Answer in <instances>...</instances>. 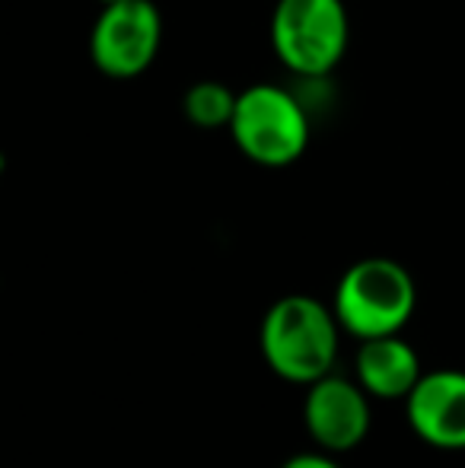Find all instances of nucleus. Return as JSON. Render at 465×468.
Listing matches in <instances>:
<instances>
[{
	"label": "nucleus",
	"mask_w": 465,
	"mask_h": 468,
	"mask_svg": "<svg viewBox=\"0 0 465 468\" xmlns=\"http://www.w3.org/2000/svg\"><path fill=\"white\" fill-rule=\"evenodd\" d=\"M338 315L322 300L291 293L271 303L261 319V354L274 376L293 386H312L332 373L338 357Z\"/></svg>",
	"instance_id": "nucleus-1"
},
{
	"label": "nucleus",
	"mask_w": 465,
	"mask_h": 468,
	"mask_svg": "<svg viewBox=\"0 0 465 468\" xmlns=\"http://www.w3.org/2000/svg\"><path fill=\"white\" fill-rule=\"evenodd\" d=\"M100 4H102V6H106V4H115V0H100Z\"/></svg>",
	"instance_id": "nucleus-11"
},
{
	"label": "nucleus",
	"mask_w": 465,
	"mask_h": 468,
	"mask_svg": "<svg viewBox=\"0 0 465 468\" xmlns=\"http://www.w3.org/2000/svg\"><path fill=\"white\" fill-rule=\"evenodd\" d=\"M280 468H342L332 459V452H300V456H291Z\"/></svg>",
	"instance_id": "nucleus-10"
},
{
	"label": "nucleus",
	"mask_w": 465,
	"mask_h": 468,
	"mask_svg": "<svg viewBox=\"0 0 465 468\" xmlns=\"http://www.w3.org/2000/svg\"><path fill=\"white\" fill-rule=\"evenodd\" d=\"M230 137L255 166H293L310 147V115L291 90L278 83H255L236 99Z\"/></svg>",
	"instance_id": "nucleus-4"
},
{
	"label": "nucleus",
	"mask_w": 465,
	"mask_h": 468,
	"mask_svg": "<svg viewBox=\"0 0 465 468\" xmlns=\"http://www.w3.org/2000/svg\"><path fill=\"white\" fill-rule=\"evenodd\" d=\"M405 414L417 437L434 450H465V373H424L405 399Z\"/></svg>",
	"instance_id": "nucleus-7"
},
{
	"label": "nucleus",
	"mask_w": 465,
	"mask_h": 468,
	"mask_svg": "<svg viewBox=\"0 0 465 468\" xmlns=\"http://www.w3.org/2000/svg\"><path fill=\"white\" fill-rule=\"evenodd\" d=\"M163 16L153 0H115L90 32V61L112 80H134L160 55Z\"/></svg>",
	"instance_id": "nucleus-5"
},
{
	"label": "nucleus",
	"mask_w": 465,
	"mask_h": 468,
	"mask_svg": "<svg viewBox=\"0 0 465 468\" xmlns=\"http://www.w3.org/2000/svg\"><path fill=\"white\" fill-rule=\"evenodd\" d=\"M274 58L291 74L322 80L342 64L351 42L344 0H278L271 13Z\"/></svg>",
	"instance_id": "nucleus-3"
},
{
	"label": "nucleus",
	"mask_w": 465,
	"mask_h": 468,
	"mask_svg": "<svg viewBox=\"0 0 465 468\" xmlns=\"http://www.w3.org/2000/svg\"><path fill=\"white\" fill-rule=\"evenodd\" d=\"M370 395L364 392L360 382L329 373L319 382H312L306 392L303 424L312 443L332 456L357 450L370 433Z\"/></svg>",
	"instance_id": "nucleus-6"
},
{
	"label": "nucleus",
	"mask_w": 465,
	"mask_h": 468,
	"mask_svg": "<svg viewBox=\"0 0 465 468\" xmlns=\"http://www.w3.org/2000/svg\"><path fill=\"white\" fill-rule=\"evenodd\" d=\"M354 370H357V382L364 386L366 395L386 401L408 399L411 388L424 376L415 347L398 338V335L360 341Z\"/></svg>",
	"instance_id": "nucleus-8"
},
{
	"label": "nucleus",
	"mask_w": 465,
	"mask_h": 468,
	"mask_svg": "<svg viewBox=\"0 0 465 468\" xmlns=\"http://www.w3.org/2000/svg\"><path fill=\"white\" fill-rule=\"evenodd\" d=\"M417 306V287L408 268L392 259H360L342 274L332 309L342 332L360 341L398 335Z\"/></svg>",
	"instance_id": "nucleus-2"
},
{
	"label": "nucleus",
	"mask_w": 465,
	"mask_h": 468,
	"mask_svg": "<svg viewBox=\"0 0 465 468\" xmlns=\"http://www.w3.org/2000/svg\"><path fill=\"white\" fill-rule=\"evenodd\" d=\"M236 99L239 93H233L227 83L220 80H198L195 87H188L185 99H182V112L195 128H230L233 112H236Z\"/></svg>",
	"instance_id": "nucleus-9"
}]
</instances>
